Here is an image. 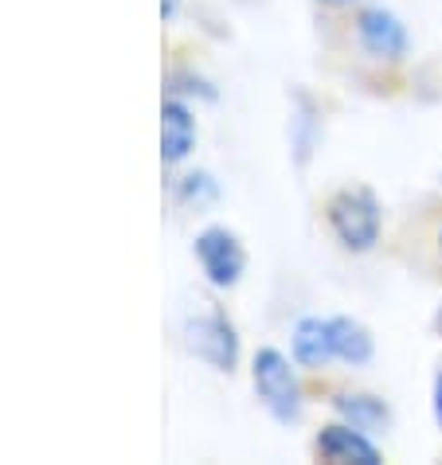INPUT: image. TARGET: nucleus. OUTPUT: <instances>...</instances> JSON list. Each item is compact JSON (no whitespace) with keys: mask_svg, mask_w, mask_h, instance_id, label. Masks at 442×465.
I'll return each mask as SVG.
<instances>
[{"mask_svg":"<svg viewBox=\"0 0 442 465\" xmlns=\"http://www.w3.org/2000/svg\"><path fill=\"white\" fill-rule=\"evenodd\" d=\"M329 235L348 254H372L384 239V203L368 184H345L325 203Z\"/></svg>","mask_w":442,"mask_h":465,"instance_id":"1","label":"nucleus"},{"mask_svg":"<svg viewBox=\"0 0 442 465\" xmlns=\"http://www.w3.org/2000/svg\"><path fill=\"white\" fill-rule=\"evenodd\" d=\"M251 387L258 403L266 407V415L282 426H297L306 415V391L297 380V360L286 356L282 348L263 344L251 356Z\"/></svg>","mask_w":442,"mask_h":465,"instance_id":"2","label":"nucleus"},{"mask_svg":"<svg viewBox=\"0 0 442 465\" xmlns=\"http://www.w3.org/2000/svg\"><path fill=\"white\" fill-rule=\"evenodd\" d=\"M180 337H185L188 356H196L200 364L219 371V376H231V371L239 368V356H243L239 329L224 309H204V313L185 317Z\"/></svg>","mask_w":442,"mask_h":465,"instance_id":"3","label":"nucleus"},{"mask_svg":"<svg viewBox=\"0 0 442 465\" xmlns=\"http://www.w3.org/2000/svg\"><path fill=\"white\" fill-rule=\"evenodd\" d=\"M192 254H196L207 286H216V290H236L243 282V274H246V247H243V239L231 227H224V223L204 227L200 235L192 239Z\"/></svg>","mask_w":442,"mask_h":465,"instance_id":"4","label":"nucleus"},{"mask_svg":"<svg viewBox=\"0 0 442 465\" xmlns=\"http://www.w3.org/2000/svg\"><path fill=\"white\" fill-rule=\"evenodd\" d=\"M353 32H357V44L368 59L376 63H403L411 55V32L392 8L384 5H364L357 8V20H353Z\"/></svg>","mask_w":442,"mask_h":465,"instance_id":"5","label":"nucleus"},{"mask_svg":"<svg viewBox=\"0 0 442 465\" xmlns=\"http://www.w3.org/2000/svg\"><path fill=\"white\" fill-rule=\"evenodd\" d=\"M314 454L329 465H384V450L372 442L368 430L333 419L314 434Z\"/></svg>","mask_w":442,"mask_h":465,"instance_id":"6","label":"nucleus"},{"mask_svg":"<svg viewBox=\"0 0 442 465\" xmlns=\"http://www.w3.org/2000/svg\"><path fill=\"white\" fill-rule=\"evenodd\" d=\"M196 118H192V106L185 98L168 94L161 102V161L165 164H185L196 149Z\"/></svg>","mask_w":442,"mask_h":465,"instance_id":"7","label":"nucleus"},{"mask_svg":"<svg viewBox=\"0 0 442 465\" xmlns=\"http://www.w3.org/2000/svg\"><path fill=\"white\" fill-rule=\"evenodd\" d=\"M290 356L297 360V368H306V371H325L329 364H337L329 317H314V313L297 317L290 329Z\"/></svg>","mask_w":442,"mask_h":465,"instance_id":"8","label":"nucleus"},{"mask_svg":"<svg viewBox=\"0 0 442 465\" xmlns=\"http://www.w3.org/2000/svg\"><path fill=\"white\" fill-rule=\"evenodd\" d=\"M329 407L337 419L360 426L368 434H387L396 426V411L384 395H372V391H333L329 395Z\"/></svg>","mask_w":442,"mask_h":465,"instance_id":"9","label":"nucleus"},{"mask_svg":"<svg viewBox=\"0 0 442 465\" xmlns=\"http://www.w3.org/2000/svg\"><path fill=\"white\" fill-rule=\"evenodd\" d=\"M329 329H333L337 364H345V368H368V364H372V356H376V337H372V329L364 325V321L337 313V317H329Z\"/></svg>","mask_w":442,"mask_h":465,"instance_id":"10","label":"nucleus"},{"mask_svg":"<svg viewBox=\"0 0 442 465\" xmlns=\"http://www.w3.org/2000/svg\"><path fill=\"white\" fill-rule=\"evenodd\" d=\"M173 200H176V208H185V212H204L219 200V180L204 169L180 173L173 180Z\"/></svg>","mask_w":442,"mask_h":465,"instance_id":"11","label":"nucleus"},{"mask_svg":"<svg viewBox=\"0 0 442 465\" xmlns=\"http://www.w3.org/2000/svg\"><path fill=\"white\" fill-rule=\"evenodd\" d=\"M168 94H176V98H204V102H212L216 98V86L204 79V74L196 71H173L168 74Z\"/></svg>","mask_w":442,"mask_h":465,"instance_id":"12","label":"nucleus"},{"mask_svg":"<svg viewBox=\"0 0 442 465\" xmlns=\"http://www.w3.org/2000/svg\"><path fill=\"white\" fill-rule=\"evenodd\" d=\"M431 415L438 422V430H442V364L435 371V380H431Z\"/></svg>","mask_w":442,"mask_h":465,"instance_id":"13","label":"nucleus"},{"mask_svg":"<svg viewBox=\"0 0 442 465\" xmlns=\"http://www.w3.org/2000/svg\"><path fill=\"white\" fill-rule=\"evenodd\" d=\"M317 5H325V8H364V5H372V0H317Z\"/></svg>","mask_w":442,"mask_h":465,"instance_id":"14","label":"nucleus"},{"mask_svg":"<svg viewBox=\"0 0 442 465\" xmlns=\"http://www.w3.org/2000/svg\"><path fill=\"white\" fill-rule=\"evenodd\" d=\"M161 16H165V20L176 16V0H161Z\"/></svg>","mask_w":442,"mask_h":465,"instance_id":"15","label":"nucleus"},{"mask_svg":"<svg viewBox=\"0 0 442 465\" xmlns=\"http://www.w3.org/2000/svg\"><path fill=\"white\" fill-rule=\"evenodd\" d=\"M431 329H435V337H442V305L435 309V317H431Z\"/></svg>","mask_w":442,"mask_h":465,"instance_id":"16","label":"nucleus"},{"mask_svg":"<svg viewBox=\"0 0 442 465\" xmlns=\"http://www.w3.org/2000/svg\"><path fill=\"white\" fill-rule=\"evenodd\" d=\"M435 242H438V258H442V219H438V235H435Z\"/></svg>","mask_w":442,"mask_h":465,"instance_id":"17","label":"nucleus"}]
</instances>
